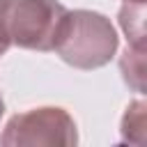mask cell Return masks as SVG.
<instances>
[{"instance_id":"1","label":"cell","mask_w":147,"mask_h":147,"mask_svg":"<svg viewBox=\"0 0 147 147\" xmlns=\"http://www.w3.org/2000/svg\"><path fill=\"white\" fill-rule=\"evenodd\" d=\"M117 30L108 16L92 9H67L55 39V55L74 69L92 71L117 53Z\"/></svg>"},{"instance_id":"2","label":"cell","mask_w":147,"mask_h":147,"mask_svg":"<svg viewBox=\"0 0 147 147\" xmlns=\"http://www.w3.org/2000/svg\"><path fill=\"white\" fill-rule=\"evenodd\" d=\"M67 7L60 0H0V30L9 46L53 51Z\"/></svg>"},{"instance_id":"3","label":"cell","mask_w":147,"mask_h":147,"mask_svg":"<svg viewBox=\"0 0 147 147\" xmlns=\"http://www.w3.org/2000/svg\"><path fill=\"white\" fill-rule=\"evenodd\" d=\"M78 126L60 106H39L16 113L0 133V145H76Z\"/></svg>"},{"instance_id":"4","label":"cell","mask_w":147,"mask_h":147,"mask_svg":"<svg viewBox=\"0 0 147 147\" xmlns=\"http://www.w3.org/2000/svg\"><path fill=\"white\" fill-rule=\"evenodd\" d=\"M145 7L147 0H124L119 7V28L131 46H145Z\"/></svg>"},{"instance_id":"5","label":"cell","mask_w":147,"mask_h":147,"mask_svg":"<svg viewBox=\"0 0 147 147\" xmlns=\"http://www.w3.org/2000/svg\"><path fill=\"white\" fill-rule=\"evenodd\" d=\"M119 71L124 83L133 92L142 94L145 92V46L126 44V51L119 57Z\"/></svg>"},{"instance_id":"6","label":"cell","mask_w":147,"mask_h":147,"mask_svg":"<svg viewBox=\"0 0 147 147\" xmlns=\"http://www.w3.org/2000/svg\"><path fill=\"white\" fill-rule=\"evenodd\" d=\"M145 101L136 99L126 106L124 115H122V124H119V138L122 142H131V145H142L145 142Z\"/></svg>"},{"instance_id":"7","label":"cell","mask_w":147,"mask_h":147,"mask_svg":"<svg viewBox=\"0 0 147 147\" xmlns=\"http://www.w3.org/2000/svg\"><path fill=\"white\" fill-rule=\"evenodd\" d=\"M9 48H11V46H9V41L5 39V34H2V30H0V57H2V55H5Z\"/></svg>"},{"instance_id":"8","label":"cell","mask_w":147,"mask_h":147,"mask_svg":"<svg viewBox=\"0 0 147 147\" xmlns=\"http://www.w3.org/2000/svg\"><path fill=\"white\" fill-rule=\"evenodd\" d=\"M5 115V101H2V94H0V117Z\"/></svg>"}]
</instances>
